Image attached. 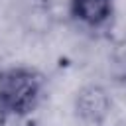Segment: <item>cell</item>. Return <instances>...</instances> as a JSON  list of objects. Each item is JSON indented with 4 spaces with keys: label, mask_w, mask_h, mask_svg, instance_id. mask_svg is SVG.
Segmentation results:
<instances>
[{
    "label": "cell",
    "mask_w": 126,
    "mask_h": 126,
    "mask_svg": "<svg viewBox=\"0 0 126 126\" xmlns=\"http://www.w3.org/2000/svg\"><path fill=\"white\" fill-rule=\"evenodd\" d=\"M39 93V81L33 73L24 69H12L0 77V110L2 112H26L33 106Z\"/></svg>",
    "instance_id": "obj_1"
},
{
    "label": "cell",
    "mask_w": 126,
    "mask_h": 126,
    "mask_svg": "<svg viewBox=\"0 0 126 126\" xmlns=\"http://www.w3.org/2000/svg\"><path fill=\"white\" fill-rule=\"evenodd\" d=\"M77 110L89 122H98L100 118H104L106 110H108V98H106L104 91L98 87H89V89L81 91V94L77 98Z\"/></svg>",
    "instance_id": "obj_2"
},
{
    "label": "cell",
    "mask_w": 126,
    "mask_h": 126,
    "mask_svg": "<svg viewBox=\"0 0 126 126\" xmlns=\"http://www.w3.org/2000/svg\"><path fill=\"white\" fill-rule=\"evenodd\" d=\"M71 10L79 20H83L91 26H96L108 18L110 0H73Z\"/></svg>",
    "instance_id": "obj_3"
}]
</instances>
